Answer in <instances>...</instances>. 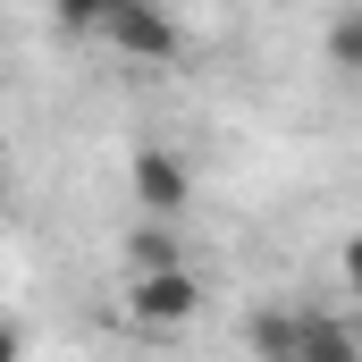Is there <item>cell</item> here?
Returning a JSON list of instances; mask_svg holds the SVG:
<instances>
[{"mask_svg":"<svg viewBox=\"0 0 362 362\" xmlns=\"http://www.w3.org/2000/svg\"><path fill=\"white\" fill-rule=\"evenodd\" d=\"M101 42L152 68V59H177V17H169V0H135V8H127V17H118Z\"/></svg>","mask_w":362,"mask_h":362,"instance_id":"1","label":"cell"},{"mask_svg":"<svg viewBox=\"0 0 362 362\" xmlns=\"http://www.w3.org/2000/svg\"><path fill=\"white\" fill-rule=\"evenodd\" d=\"M127 8H135V0H51L59 34H93V42H101V34H110V25H118Z\"/></svg>","mask_w":362,"mask_h":362,"instance_id":"4","label":"cell"},{"mask_svg":"<svg viewBox=\"0 0 362 362\" xmlns=\"http://www.w3.org/2000/svg\"><path fill=\"white\" fill-rule=\"evenodd\" d=\"M135 312H144V320H185V312H194V278H185L177 262H144V278H135Z\"/></svg>","mask_w":362,"mask_h":362,"instance_id":"2","label":"cell"},{"mask_svg":"<svg viewBox=\"0 0 362 362\" xmlns=\"http://www.w3.org/2000/svg\"><path fill=\"white\" fill-rule=\"evenodd\" d=\"M135 194H144L160 219H177L185 211V169L169 160V152H144V160H135Z\"/></svg>","mask_w":362,"mask_h":362,"instance_id":"3","label":"cell"}]
</instances>
